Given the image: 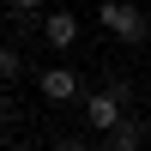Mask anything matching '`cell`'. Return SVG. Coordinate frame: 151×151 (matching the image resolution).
Masks as SVG:
<instances>
[{"label": "cell", "instance_id": "1", "mask_svg": "<svg viewBox=\"0 0 151 151\" xmlns=\"http://www.w3.org/2000/svg\"><path fill=\"white\" fill-rule=\"evenodd\" d=\"M85 121H91V133H121L127 127V85H103V91L85 97Z\"/></svg>", "mask_w": 151, "mask_h": 151}, {"label": "cell", "instance_id": "2", "mask_svg": "<svg viewBox=\"0 0 151 151\" xmlns=\"http://www.w3.org/2000/svg\"><path fill=\"white\" fill-rule=\"evenodd\" d=\"M97 24H103L109 36H121V42H145V12L139 6H127V0H103V6H97Z\"/></svg>", "mask_w": 151, "mask_h": 151}, {"label": "cell", "instance_id": "3", "mask_svg": "<svg viewBox=\"0 0 151 151\" xmlns=\"http://www.w3.org/2000/svg\"><path fill=\"white\" fill-rule=\"evenodd\" d=\"M36 85H42L48 103H73V97H79V73H73V67H48Z\"/></svg>", "mask_w": 151, "mask_h": 151}, {"label": "cell", "instance_id": "4", "mask_svg": "<svg viewBox=\"0 0 151 151\" xmlns=\"http://www.w3.org/2000/svg\"><path fill=\"white\" fill-rule=\"evenodd\" d=\"M42 36L55 48H73V42H79V18H73V12H48V18H42Z\"/></svg>", "mask_w": 151, "mask_h": 151}, {"label": "cell", "instance_id": "5", "mask_svg": "<svg viewBox=\"0 0 151 151\" xmlns=\"http://www.w3.org/2000/svg\"><path fill=\"white\" fill-rule=\"evenodd\" d=\"M139 145H145V127H139V121H127L121 133H109V139H103V151H139Z\"/></svg>", "mask_w": 151, "mask_h": 151}, {"label": "cell", "instance_id": "6", "mask_svg": "<svg viewBox=\"0 0 151 151\" xmlns=\"http://www.w3.org/2000/svg\"><path fill=\"white\" fill-rule=\"evenodd\" d=\"M24 73V48H0V79H18Z\"/></svg>", "mask_w": 151, "mask_h": 151}, {"label": "cell", "instance_id": "7", "mask_svg": "<svg viewBox=\"0 0 151 151\" xmlns=\"http://www.w3.org/2000/svg\"><path fill=\"white\" fill-rule=\"evenodd\" d=\"M48 151H91V145H85V139H55Z\"/></svg>", "mask_w": 151, "mask_h": 151}, {"label": "cell", "instance_id": "8", "mask_svg": "<svg viewBox=\"0 0 151 151\" xmlns=\"http://www.w3.org/2000/svg\"><path fill=\"white\" fill-rule=\"evenodd\" d=\"M6 18H12V6H0V24H6Z\"/></svg>", "mask_w": 151, "mask_h": 151}, {"label": "cell", "instance_id": "9", "mask_svg": "<svg viewBox=\"0 0 151 151\" xmlns=\"http://www.w3.org/2000/svg\"><path fill=\"white\" fill-rule=\"evenodd\" d=\"M6 151H36V145H6Z\"/></svg>", "mask_w": 151, "mask_h": 151}, {"label": "cell", "instance_id": "10", "mask_svg": "<svg viewBox=\"0 0 151 151\" xmlns=\"http://www.w3.org/2000/svg\"><path fill=\"white\" fill-rule=\"evenodd\" d=\"M0 127H6V103H0Z\"/></svg>", "mask_w": 151, "mask_h": 151}]
</instances>
